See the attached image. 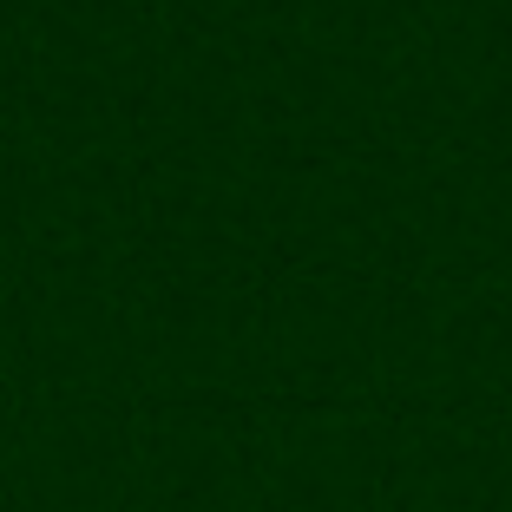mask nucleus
Wrapping results in <instances>:
<instances>
[]
</instances>
